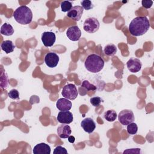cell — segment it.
<instances>
[{
    "instance_id": "cell-13",
    "label": "cell",
    "mask_w": 154,
    "mask_h": 154,
    "mask_svg": "<svg viewBox=\"0 0 154 154\" xmlns=\"http://www.w3.org/2000/svg\"><path fill=\"white\" fill-rule=\"evenodd\" d=\"M81 126L85 132L91 134L96 128V123L91 118L87 117L82 120L81 122Z\"/></svg>"
},
{
    "instance_id": "cell-23",
    "label": "cell",
    "mask_w": 154,
    "mask_h": 154,
    "mask_svg": "<svg viewBox=\"0 0 154 154\" xmlns=\"http://www.w3.org/2000/svg\"><path fill=\"white\" fill-rule=\"evenodd\" d=\"M138 131V126L135 123H131L127 126V132L131 135H135Z\"/></svg>"
},
{
    "instance_id": "cell-8",
    "label": "cell",
    "mask_w": 154,
    "mask_h": 154,
    "mask_svg": "<svg viewBox=\"0 0 154 154\" xmlns=\"http://www.w3.org/2000/svg\"><path fill=\"white\" fill-rule=\"evenodd\" d=\"M66 35L72 41H78L81 36V31L77 25L72 26L67 29Z\"/></svg>"
},
{
    "instance_id": "cell-25",
    "label": "cell",
    "mask_w": 154,
    "mask_h": 154,
    "mask_svg": "<svg viewBox=\"0 0 154 154\" xmlns=\"http://www.w3.org/2000/svg\"><path fill=\"white\" fill-rule=\"evenodd\" d=\"M8 96L14 100H19V91L16 89H12L8 93Z\"/></svg>"
},
{
    "instance_id": "cell-1",
    "label": "cell",
    "mask_w": 154,
    "mask_h": 154,
    "mask_svg": "<svg viewBox=\"0 0 154 154\" xmlns=\"http://www.w3.org/2000/svg\"><path fill=\"white\" fill-rule=\"evenodd\" d=\"M150 26L149 20L146 16H138L131 22L129 31L132 35L141 36L147 32Z\"/></svg>"
},
{
    "instance_id": "cell-26",
    "label": "cell",
    "mask_w": 154,
    "mask_h": 154,
    "mask_svg": "<svg viewBox=\"0 0 154 154\" xmlns=\"http://www.w3.org/2000/svg\"><path fill=\"white\" fill-rule=\"evenodd\" d=\"M81 7L83 8V9H85L86 10H89L93 8V5L91 1L88 0H84L81 1Z\"/></svg>"
},
{
    "instance_id": "cell-21",
    "label": "cell",
    "mask_w": 154,
    "mask_h": 154,
    "mask_svg": "<svg viewBox=\"0 0 154 154\" xmlns=\"http://www.w3.org/2000/svg\"><path fill=\"white\" fill-rule=\"evenodd\" d=\"M8 85V78L5 72H2L1 75V88L5 89Z\"/></svg>"
},
{
    "instance_id": "cell-10",
    "label": "cell",
    "mask_w": 154,
    "mask_h": 154,
    "mask_svg": "<svg viewBox=\"0 0 154 154\" xmlns=\"http://www.w3.org/2000/svg\"><path fill=\"white\" fill-rule=\"evenodd\" d=\"M58 122L62 124H69L73 120V114L69 111H61L57 117Z\"/></svg>"
},
{
    "instance_id": "cell-19",
    "label": "cell",
    "mask_w": 154,
    "mask_h": 154,
    "mask_svg": "<svg viewBox=\"0 0 154 154\" xmlns=\"http://www.w3.org/2000/svg\"><path fill=\"white\" fill-rule=\"evenodd\" d=\"M103 52L107 56H113L117 52V47L114 44H108L105 46L103 49Z\"/></svg>"
},
{
    "instance_id": "cell-30",
    "label": "cell",
    "mask_w": 154,
    "mask_h": 154,
    "mask_svg": "<svg viewBox=\"0 0 154 154\" xmlns=\"http://www.w3.org/2000/svg\"><path fill=\"white\" fill-rule=\"evenodd\" d=\"M140 153V149L139 148H136V149H131L130 150L128 149V150H125L123 152V153Z\"/></svg>"
},
{
    "instance_id": "cell-20",
    "label": "cell",
    "mask_w": 154,
    "mask_h": 154,
    "mask_svg": "<svg viewBox=\"0 0 154 154\" xmlns=\"http://www.w3.org/2000/svg\"><path fill=\"white\" fill-rule=\"evenodd\" d=\"M117 112L113 109H109L105 112L103 114L104 119L109 122H112L116 120L117 118Z\"/></svg>"
},
{
    "instance_id": "cell-12",
    "label": "cell",
    "mask_w": 154,
    "mask_h": 154,
    "mask_svg": "<svg viewBox=\"0 0 154 154\" xmlns=\"http://www.w3.org/2000/svg\"><path fill=\"white\" fill-rule=\"evenodd\" d=\"M128 70L132 73H137L139 72L142 66L141 61L137 58H131L126 63Z\"/></svg>"
},
{
    "instance_id": "cell-17",
    "label": "cell",
    "mask_w": 154,
    "mask_h": 154,
    "mask_svg": "<svg viewBox=\"0 0 154 154\" xmlns=\"http://www.w3.org/2000/svg\"><path fill=\"white\" fill-rule=\"evenodd\" d=\"M1 47L2 50L6 54H10L13 52L15 48V45L11 40H5L1 43Z\"/></svg>"
},
{
    "instance_id": "cell-15",
    "label": "cell",
    "mask_w": 154,
    "mask_h": 154,
    "mask_svg": "<svg viewBox=\"0 0 154 154\" xmlns=\"http://www.w3.org/2000/svg\"><path fill=\"white\" fill-rule=\"evenodd\" d=\"M72 130L67 124H62L57 128V134L61 138H67L71 134Z\"/></svg>"
},
{
    "instance_id": "cell-5",
    "label": "cell",
    "mask_w": 154,
    "mask_h": 154,
    "mask_svg": "<svg viewBox=\"0 0 154 154\" xmlns=\"http://www.w3.org/2000/svg\"><path fill=\"white\" fill-rule=\"evenodd\" d=\"M118 119L122 125H128L134 121V112L130 109H123L119 112Z\"/></svg>"
},
{
    "instance_id": "cell-11",
    "label": "cell",
    "mask_w": 154,
    "mask_h": 154,
    "mask_svg": "<svg viewBox=\"0 0 154 154\" xmlns=\"http://www.w3.org/2000/svg\"><path fill=\"white\" fill-rule=\"evenodd\" d=\"M84 9L80 5H76L72 7V8L67 12V16L70 19H73L75 21H79L83 13Z\"/></svg>"
},
{
    "instance_id": "cell-18",
    "label": "cell",
    "mask_w": 154,
    "mask_h": 154,
    "mask_svg": "<svg viewBox=\"0 0 154 154\" xmlns=\"http://www.w3.org/2000/svg\"><path fill=\"white\" fill-rule=\"evenodd\" d=\"M1 33L2 35L10 36L14 33V29L10 24L4 23L1 27Z\"/></svg>"
},
{
    "instance_id": "cell-14",
    "label": "cell",
    "mask_w": 154,
    "mask_h": 154,
    "mask_svg": "<svg viewBox=\"0 0 154 154\" xmlns=\"http://www.w3.org/2000/svg\"><path fill=\"white\" fill-rule=\"evenodd\" d=\"M32 152L34 154H50L51 147L48 144L41 143L34 147Z\"/></svg>"
},
{
    "instance_id": "cell-2",
    "label": "cell",
    "mask_w": 154,
    "mask_h": 154,
    "mask_svg": "<svg viewBox=\"0 0 154 154\" xmlns=\"http://www.w3.org/2000/svg\"><path fill=\"white\" fill-rule=\"evenodd\" d=\"M104 60L99 55L93 54L89 55L84 61L85 69L91 73H97L103 68Z\"/></svg>"
},
{
    "instance_id": "cell-9",
    "label": "cell",
    "mask_w": 154,
    "mask_h": 154,
    "mask_svg": "<svg viewBox=\"0 0 154 154\" xmlns=\"http://www.w3.org/2000/svg\"><path fill=\"white\" fill-rule=\"evenodd\" d=\"M59 60L58 55L55 52L47 53L45 57V63L50 68L56 67L58 65Z\"/></svg>"
},
{
    "instance_id": "cell-3",
    "label": "cell",
    "mask_w": 154,
    "mask_h": 154,
    "mask_svg": "<svg viewBox=\"0 0 154 154\" xmlns=\"http://www.w3.org/2000/svg\"><path fill=\"white\" fill-rule=\"evenodd\" d=\"M13 16L15 20L21 25L29 24L32 19V11L26 5H21L17 8Z\"/></svg>"
},
{
    "instance_id": "cell-29",
    "label": "cell",
    "mask_w": 154,
    "mask_h": 154,
    "mask_svg": "<svg viewBox=\"0 0 154 154\" xmlns=\"http://www.w3.org/2000/svg\"><path fill=\"white\" fill-rule=\"evenodd\" d=\"M142 6L146 8H150L153 5V1L151 0H143L141 1Z\"/></svg>"
},
{
    "instance_id": "cell-27",
    "label": "cell",
    "mask_w": 154,
    "mask_h": 154,
    "mask_svg": "<svg viewBox=\"0 0 154 154\" xmlns=\"http://www.w3.org/2000/svg\"><path fill=\"white\" fill-rule=\"evenodd\" d=\"M102 101V99L100 97H98V96H96V97H91L90 100V103L96 107V106H99L101 103V102Z\"/></svg>"
},
{
    "instance_id": "cell-24",
    "label": "cell",
    "mask_w": 154,
    "mask_h": 154,
    "mask_svg": "<svg viewBox=\"0 0 154 154\" xmlns=\"http://www.w3.org/2000/svg\"><path fill=\"white\" fill-rule=\"evenodd\" d=\"M81 87L84 88L85 90H87V91H90V90H92V91H95L96 90L97 88L96 87L91 84L87 80H84L82 83V85H81Z\"/></svg>"
},
{
    "instance_id": "cell-4",
    "label": "cell",
    "mask_w": 154,
    "mask_h": 154,
    "mask_svg": "<svg viewBox=\"0 0 154 154\" xmlns=\"http://www.w3.org/2000/svg\"><path fill=\"white\" fill-rule=\"evenodd\" d=\"M99 20L93 17L87 18L84 22L83 28L85 31L88 33H94L99 28Z\"/></svg>"
},
{
    "instance_id": "cell-7",
    "label": "cell",
    "mask_w": 154,
    "mask_h": 154,
    "mask_svg": "<svg viewBox=\"0 0 154 154\" xmlns=\"http://www.w3.org/2000/svg\"><path fill=\"white\" fill-rule=\"evenodd\" d=\"M42 41L46 47L52 46L56 40L55 34L51 31H45L42 33Z\"/></svg>"
},
{
    "instance_id": "cell-28",
    "label": "cell",
    "mask_w": 154,
    "mask_h": 154,
    "mask_svg": "<svg viewBox=\"0 0 154 154\" xmlns=\"http://www.w3.org/2000/svg\"><path fill=\"white\" fill-rule=\"evenodd\" d=\"M53 153L54 154H67V151L64 147L61 146H58L54 149Z\"/></svg>"
},
{
    "instance_id": "cell-22",
    "label": "cell",
    "mask_w": 154,
    "mask_h": 154,
    "mask_svg": "<svg viewBox=\"0 0 154 154\" xmlns=\"http://www.w3.org/2000/svg\"><path fill=\"white\" fill-rule=\"evenodd\" d=\"M72 7V3L69 1H64L61 3V8L63 12H68Z\"/></svg>"
},
{
    "instance_id": "cell-6",
    "label": "cell",
    "mask_w": 154,
    "mask_h": 154,
    "mask_svg": "<svg viewBox=\"0 0 154 154\" xmlns=\"http://www.w3.org/2000/svg\"><path fill=\"white\" fill-rule=\"evenodd\" d=\"M61 94L64 98L69 100H74L78 96L77 88L74 84H68L63 87Z\"/></svg>"
},
{
    "instance_id": "cell-31",
    "label": "cell",
    "mask_w": 154,
    "mask_h": 154,
    "mask_svg": "<svg viewBox=\"0 0 154 154\" xmlns=\"http://www.w3.org/2000/svg\"><path fill=\"white\" fill-rule=\"evenodd\" d=\"M75 138L72 135H70L68 137V141L71 143H73L75 142Z\"/></svg>"
},
{
    "instance_id": "cell-16",
    "label": "cell",
    "mask_w": 154,
    "mask_h": 154,
    "mask_svg": "<svg viewBox=\"0 0 154 154\" xmlns=\"http://www.w3.org/2000/svg\"><path fill=\"white\" fill-rule=\"evenodd\" d=\"M56 106L60 111H69L72 108V102L66 98H60L56 103Z\"/></svg>"
}]
</instances>
